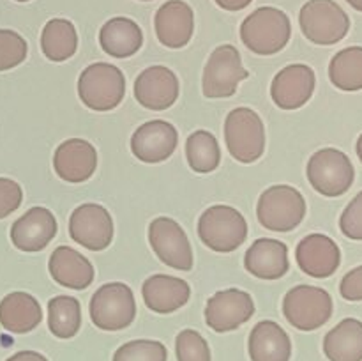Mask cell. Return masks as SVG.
<instances>
[{
  "instance_id": "1",
  "label": "cell",
  "mask_w": 362,
  "mask_h": 361,
  "mask_svg": "<svg viewBox=\"0 0 362 361\" xmlns=\"http://www.w3.org/2000/svg\"><path fill=\"white\" fill-rule=\"evenodd\" d=\"M292 23L285 11L278 7H258L240 25L244 46L257 55H274L290 41Z\"/></svg>"
},
{
  "instance_id": "2",
  "label": "cell",
  "mask_w": 362,
  "mask_h": 361,
  "mask_svg": "<svg viewBox=\"0 0 362 361\" xmlns=\"http://www.w3.org/2000/svg\"><path fill=\"white\" fill-rule=\"evenodd\" d=\"M126 94V78L117 66L108 62L90 64L78 78V96L87 108L110 112Z\"/></svg>"
},
{
  "instance_id": "3",
  "label": "cell",
  "mask_w": 362,
  "mask_h": 361,
  "mask_svg": "<svg viewBox=\"0 0 362 361\" xmlns=\"http://www.w3.org/2000/svg\"><path fill=\"white\" fill-rule=\"evenodd\" d=\"M198 237L212 251L230 253L246 241V218L235 207L212 205L198 219Z\"/></svg>"
},
{
  "instance_id": "4",
  "label": "cell",
  "mask_w": 362,
  "mask_h": 361,
  "mask_svg": "<svg viewBox=\"0 0 362 361\" xmlns=\"http://www.w3.org/2000/svg\"><path fill=\"white\" fill-rule=\"evenodd\" d=\"M257 216L265 229L290 232L297 229L306 216V200L299 190L288 184L271 186L258 198Z\"/></svg>"
},
{
  "instance_id": "5",
  "label": "cell",
  "mask_w": 362,
  "mask_h": 361,
  "mask_svg": "<svg viewBox=\"0 0 362 361\" xmlns=\"http://www.w3.org/2000/svg\"><path fill=\"white\" fill-rule=\"evenodd\" d=\"M304 38L315 45L331 46L350 30V18L334 0H308L299 13Z\"/></svg>"
},
{
  "instance_id": "6",
  "label": "cell",
  "mask_w": 362,
  "mask_h": 361,
  "mask_svg": "<svg viewBox=\"0 0 362 361\" xmlns=\"http://www.w3.org/2000/svg\"><path fill=\"white\" fill-rule=\"evenodd\" d=\"M90 319L103 331H120L136 317L134 294L126 283L113 282L99 287L90 299Z\"/></svg>"
},
{
  "instance_id": "7",
  "label": "cell",
  "mask_w": 362,
  "mask_h": 361,
  "mask_svg": "<svg viewBox=\"0 0 362 361\" xmlns=\"http://www.w3.org/2000/svg\"><path fill=\"white\" fill-rule=\"evenodd\" d=\"M225 142L233 159L253 163L265 152V126L255 110L240 106L225 120Z\"/></svg>"
},
{
  "instance_id": "8",
  "label": "cell",
  "mask_w": 362,
  "mask_h": 361,
  "mask_svg": "<svg viewBox=\"0 0 362 361\" xmlns=\"http://www.w3.org/2000/svg\"><path fill=\"white\" fill-rule=\"evenodd\" d=\"M308 180L324 197H341L352 188L356 170L339 149L325 147L315 152L306 166Z\"/></svg>"
},
{
  "instance_id": "9",
  "label": "cell",
  "mask_w": 362,
  "mask_h": 361,
  "mask_svg": "<svg viewBox=\"0 0 362 361\" xmlns=\"http://www.w3.org/2000/svg\"><path fill=\"white\" fill-rule=\"evenodd\" d=\"M283 314L299 331H315L331 319L332 297L320 287L297 285L286 292Z\"/></svg>"
},
{
  "instance_id": "10",
  "label": "cell",
  "mask_w": 362,
  "mask_h": 361,
  "mask_svg": "<svg viewBox=\"0 0 362 361\" xmlns=\"http://www.w3.org/2000/svg\"><path fill=\"white\" fill-rule=\"evenodd\" d=\"M250 76L243 66L239 50L233 45H221L211 53L204 69L202 88L209 99L232 98L239 84Z\"/></svg>"
},
{
  "instance_id": "11",
  "label": "cell",
  "mask_w": 362,
  "mask_h": 361,
  "mask_svg": "<svg viewBox=\"0 0 362 361\" xmlns=\"http://www.w3.org/2000/svg\"><path fill=\"white\" fill-rule=\"evenodd\" d=\"M148 243L163 264L179 271L193 269V248L175 219L166 216L152 219L148 225Z\"/></svg>"
},
{
  "instance_id": "12",
  "label": "cell",
  "mask_w": 362,
  "mask_h": 361,
  "mask_svg": "<svg viewBox=\"0 0 362 361\" xmlns=\"http://www.w3.org/2000/svg\"><path fill=\"white\" fill-rule=\"evenodd\" d=\"M69 236L90 251H103L113 239V219L99 204H81L71 212Z\"/></svg>"
},
{
  "instance_id": "13",
  "label": "cell",
  "mask_w": 362,
  "mask_h": 361,
  "mask_svg": "<svg viewBox=\"0 0 362 361\" xmlns=\"http://www.w3.org/2000/svg\"><path fill=\"white\" fill-rule=\"evenodd\" d=\"M253 314L255 301L251 294L239 289H226L209 297L205 322L216 333H228L250 321Z\"/></svg>"
},
{
  "instance_id": "14",
  "label": "cell",
  "mask_w": 362,
  "mask_h": 361,
  "mask_svg": "<svg viewBox=\"0 0 362 361\" xmlns=\"http://www.w3.org/2000/svg\"><path fill=\"white\" fill-rule=\"evenodd\" d=\"M180 84L177 74L166 66H152L141 71L134 81V98L144 108L163 112L177 101Z\"/></svg>"
},
{
  "instance_id": "15",
  "label": "cell",
  "mask_w": 362,
  "mask_h": 361,
  "mask_svg": "<svg viewBox=\"0 0 362 361\" xmlns=\"http://www.w3.org/2000/svg\"><path fill=\"white\" fill-rule=\"evenodd\" d=\"M315 71L306 64H290L274 76L271 96L281 110H297L306 105L315 92Z\"/></svg>"
},
{
  "instance_id": "16",
  "label": "cell",
  "mask_w": 362,
  "mask_h": 361,
  "mask_svg": "<svg viewBox=\"0 0 362 361\" xmlns=\"http://www.w3.org/2000/svg\"><path fill=\"white\" fill-rule=\"evenodd\" d=\"M179 133L166 120H148L141 124L131 138V151L144 163H161L175 152Z\"/></svg>"
},
{
  "instance_id": "17",
  "label": "cell",
  "mask_w": 362,
  "mask_h": 361,
  "mask_svg": "<svg viewBox=\"0 0 362 361\" xmlns=\"http://www.w3.org/2000/svg\"><path fill=\"white\" fill-rule=\"evenodd\" d=\"M53 168L66 183H85L98 168V151L83 138H69L57 147Z\"/></svg>"
},
{
  "instance_id": "18",
  "label": "cell",
  "mask_w": 362,
  "mask_h": 361,
  "mask_svg": "<svg viewBox=\"0 0 362 361\" xmlns=\"http://www.w3.org/2000/svg\"><path fill=\"white\" fill-rule=\"evenodd\" d=\"M57 219L46 207H32L16 219L11 227V241L20 251L35 253L52 243L55 237Z\"/></svg>"
},
{
  "instance_id": "19",
  "label": "cell",
  "mask_w": 362,
  "mask_h": 361,
  "mask_svg": "<svg viewBox=\"0 0 362 361\" xmlns=\"http://www.w3.org/2000/svg\"><path fill=\"white\" fill-rule=\"evenodd\" d=\"M296 258L300 271L311 278H329L341 264V251L325 234H310L297 244Z\"/></svg>"
},
{
  "instance_id": "20",
  "label": "cell",
  "mask_w": 362,
  "mask_h": 361,
  "mask_svg": "<svg viewBox=\"0 0 362 361\" xmlns=\"http://www.w3.org/2000/svg\"><path fill=\"white\" fill-rule=\"evenodd\" d=\"M154 28L159 42L166 48H184L194 32V13L184 0H168L154 16Z\"/></svg>"
},
{
  "instance_id": "21",
  "label": "cell",
  "mask_w": 362,
  "mask_h": 361,
  "mask_svg": "<svg viewBox=\"0 0 362 361\" xmlns=\"http://www.w3.org/2000/svg\"><path fill=\"white\" fill-rule=\"evenodd\" d=\"M246 271L260 280H279L288 273V248L283 241L262 237L250 246L244 257Z\"/></svg>"
},
{
  "instance_id": "22",
  "label": "cell",
  "mask_w": 362,
  "mask_h": 361,
  "mask_svg": "<svg viewBox=\"0 0 362 361\" xmlns=\"http://www.w3.org/2000/svg\"><path fill=\"white\" fill-rule=\"evenodd\" d=\"M49 275L59 285L83 290L94 282V265L85 255L69 246H59L49 257Z\"/></svg>"
},
{
  "instance_id": "23",
  "label": "cell",
  "mask_w": 362,
  "mask_h": 361,
  "mask_svg": "<svg viewBox=\"0 0 362 361\" xmlns=\"http://www.w3.org/2000/svg\"><path fill=\"white\" fill-rule=\"evenodd\" d=\"M145 304L156 314H173L189 301L191 289L186 280L168 275H154L141 287Z\"/></svg>"
},
{
  "instance_id": "24",
  "label": "cell",
  "mask_w": 362,
  "mask_h": 361,
  "mask_svg": "<svg viewBox=\"0 0 362 361\" xmlns=\"http://www.w3.org/2000/svg\"><path fill=\"white\" fill-rule=\"evenodd\" d=\"M247 350L251 361H290L292 342L278 322L262 321L251 329Z\"/></svg>"
},
{
  "instance_id": "25",
  "label": "cell",
  "mask_w": 362,
  "mask_h": 361,
  "mask_svg": "<svg viewBox=\"0 0 362 361\" xmlns=\"http://www.w3.org/2000/svg\"><path fill=\"white\" fill-rule=\"evenodd\" d=\"M41 304L32 294L11 292L0 301V324L9 333H30L41 324Z\"/></svg>"
},
{
  "instance_id": "26",
  "label": "cell",
  "mask_w": 362,
  "mask_h": 361,
  "mask_svg": "<svg viewBox=\"0 0 362 361\" xmlns=\"http://www.w3.org/2000/svg\"><path fill=\"white\" fill-rule=\"evenodd\" d=\"M99 42L108 55L115 57V59H127L141 48L144 32L131 18L115 16L101 27Z\"/></svg>"
},
{
  "instance_id": "27",
  "label": "cell",
  "mask_w": 362,
  "mask_h": 361,
  "mask_svg": "<svg viewBox=\"0 0 362 361\" xmlns=\"http://www.w3.org/2000/svg\"><path fill=\"white\" fill-rule=\"evenodd\" d=\"M324 353L329 361H362V322L343 319L325 335Z\"/></svg>"
},
{
  "instance_id": "28",
  "label": "cell",
  "mask_w": 362,
  "mask_h": 361,
  "mask_svg": "<svg viewBox=\"0 0 362 361\" xmlns=\"http://www.w3.org/2000/svg\"><path fill=\"white\" fill-rule=\"evenodd\" d=\"M76 27L69 20L53 18L41 32V50L52 62H64L76 53Z\"/></svg>"
},
{
  "instance_id": "29",
  "label": "cell",
  "mask_w": 362,
  "mask_h": 361,
  "mask_svg": "<svg viewBox=\"0 0 362 361\" xmlns=\"http://www.w3.org/2000/svg\"><path fill=\"white\" fill-rule=\"evenodd\" d=\"M329 78L339 91L356 92L362 88V46H349L332 57Z\"/></svg>"
},
{
  "instance_id": "30",
  "label": "cell",
  "mask_w": 362,
  "mask_h": 361,
  "mask_svg": "<svg viewBox=\"0 0 362 361\" xmlns=\"http://www.w3.org/2000/svg\"><path fill=\"white\" fill-rule=\"evenodd\" d=\"M48 328L53 336L69 340L81 328L80 301L73 296H57L48 303Z\"/></svg>"
},
{
  "instance_id": "31",
  "label": "cell",
  "mask_w": 362,
  "mask_h": 361,
  "mask_svg": "<svg viewBox=\"0 0 362 361\" xmlns=\"http://www.w3.org/2000/svg\"><path fill=\"white\" fill-rule=\"evenodd\" d=\"M186 156L191 168L198 173L214 172L221 163V149L212 133L198 130L186 140Z\"/></svg>"
},
{
  "instance_id": "32",
  "label": "cell",
  "mask_w": 362,
  "mask_h": 361,
  "mask_svg": "<svg viewBox=\"0 0 362 361\" xmlns=\"http://www.w3.org/2000/svg\"><path fill=\"white\" fill-rule=\"evenodd\" d=\"M168 350L158 340H131L113 354V361H166Z\"/></svg>"
},
{
  "instance_id": "33",
  "label": "cell",
  "mask_w": 362,
  "mask_h": 361,
  "mask_svg": "<svg viewBox=\"0 0 362 361\" xmlns=\"http://www.w3.org/2000/svg\"><path fill=\"white\" fill-rule=\"evenodd\" d=\"M177 361H211V349L194 329H182L175 338Z\"/></svg>"
},
{
  "instance_id": "34",
  "label": "cell",
  "mask_w": 362,
  "mask_h": 361,
  "mask_svg": "<svg viewBox=\"0 0 362 361\" xmlns=\"http://www.w3.org/2000/svg\"><path fill=\"white\" fill-rule=\"evenodd\" d=\"M27 41L18 32L0 28V71L13 69L27 59Z\"/></svg>"
},
{
  "instance_id": "35",
  "label": "cell",
  "mask_w": 362,
  "mask_h": 361,
  "mask_svg": "<svg viewBox=\"0 0 362 361\" xmlns=\"http://www.w3.org/2000/svg\"><path fill=\"white\" fill-rule=\"evenodd\" d=\"M339 229L349 239L362 241V191L346 205L339 218Z\"/></svg>"
},
{
  "instance_id": "36",
  "label": "cell",
  "mask_w": 362,
  "mask_h": 361,
  "mask_svg": "<svg viewBox=\"0 0 362 361\" xmlns=\"http://www.w3.org/2000/svg\"><path fill=\"white\" fill-rule=\"evenodd\" d=\"M21 200H23V191L20 184L7 177H0V219L16 211L21 205Z\"/></svg>"
},
{
  "instance_id": "37",
  "label": "cell",
  "mask_w": 362,
  "mask_h": 361,
  "mask_svg": "<svg viewBox=\"0 0 362 361\" xmlns=\"http://www.w3.org/2000/svg\"><path fill=\"white\" fill-rule=\"evenodd\" d=\"M339 294L346 301H362V265L343 276L339 283Z\"/></svg>"
},
{
  "instance_id": "38",
  "label": "cell",
  "mask_w": 362,
  "mask_h": 361,
  "mask_svg": "<svg viewBox=\"0 0 362 361\" xmlns=\"http://www.w3.org/2000/svg\"><path fill=\"white\" fill-rule=\"evenodd\" d=\"M6 361H48V357H45L42 354L35 353V350H20V353L13 354L11 357H7Z\"/></svg>"
},
{
  "instance_id": "39",
  "label": "cell",
  "mask_w": 362,
  "mask_h": 361,
  "mask_svg": "<svg viewBox=\"0 0 362 361\" xmlns=\"http://www.w3.org/2000/svg\"><path fill=\"white\" fill-rule=\"evenodd\" d=\"M214 2L225 11H243L246 9L253 0H214Z\"/></svg>"
},
{
  "instance_id": "40",
  "label": "cell",
  "mask_w": 362,
  "mask_h": 361,
  "mask_svg": "<svg viewBox=\"0 0 362 361\" xmlns=\"http://www.w3.org/2000/svg\"><path fill=\"white\" fill-rule=\"evenodd\" d=\"M346 2H349L350 6L354 7V9L361 11V13H362V0H346Z\"/></svg>"
},
{
  "instance_id": "41",
  "label": "cell",
  "mask_w": 362,
  "mask_h": 361,
  "mask_svg": "<svg viewBox=\"0 0 362 361\" xmlns=\"http://www.w3.org/2000/svg\"><path fill=\"white\" fill-rule=\"evenodd\" d=\"M357 156H359V159L362 161V134L359 137V140H357Z\"/></svg>"
},
{
  "instance_id": "42",
  "label": "cell",
  "mask_w": 362,
  "mask_h": 361,
  "mask_svg": "<svg viewBox=\"0 0 362 361\" xmlns=\"http://www.w3.org/2000/svg\"><path fill=\"white\" fill-rule=\"evenodd\" d=\"M16 2H28V0H16Z\"/></svg>"
},
{
  "instance_id": "43",
  "label": "cell",
  "mask_w": 362,
  "mask_h": 361,
  "mask_svg": "<svg viewBox=\"0 0 362 361\" xmlns=\"http://www.w3.org/2000/svg\"><path fill=\"white\" fill-rule=\"evenodd\" d=\"M144 2H148V0H144Z\"/></svg>"
}]
</instances>
